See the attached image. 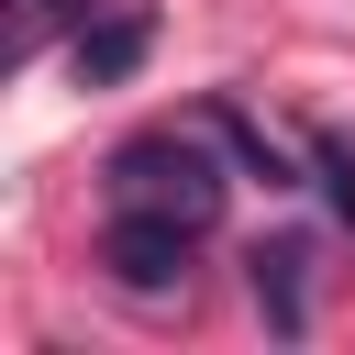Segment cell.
<instances>
[{"label": "cell", "instance_id": "cell-7", "mask_svg": "<svg viewBox=\"0 0 355 355\" xmlns=\"http://www.w3.org/2000/svg\"><path fill=\"white\" fill-rule=\"evenodd\" d=\"M311 166H322V200H333V222L355 233V144H344V133H311Z\"/></svg>", "mask_w": 355, "mask_h": 355}, {"label": "cell", "instance_id": "cell-3", "mask_svg": "<svg viewBox=\"0 0 355 355\" xmlns=\"http://www.w3.org/2000/svg\"><path fill=\"white\" fill-rule=\"evenodd\" d=\"M255 311H266V333H277V344H300V333H311V244H300V233L255 244Z\"/></svg>", "mask_w": 355, "mask_h": 355}, {"label": "cell", "instance_id": "cell-1", "mask_svg": "<svg viewBox=\"0 0 355 355\" xmlns=\"http://www.w3.org/2000/svg\"><path fill=\"white\" fill-rule=\"evenodd\" d=\"M222 133L200 122V133H133L122 155H111V211H166V222H189V233H211L222 222V155H211Z\"/></svg>", "mask_w": 355, "mask_h": 355}, {"label": "cell", "instance_id": "cell-2", "mask_svg": "<svg viewBox=\"0 0 355 355\" xmlns=\"http://www.w3.org/2000/svg\"><path fill=\"white\" fill-rule=\"evenodd\" d=\"M189 222H166V211H111L100 222V266L122 277V288H178L189 277Z\"/></svg>", "mask_w": 355, "mask_h": 355}, {"label": "cell", "instance_id": "cell-5", "mask_svg": "<svg viewBox=\"0 0 355 355\" xmlns=\"http://www.w3.org/2000/svg\"><path fill=\"white\" fill-rule=\"evenodd\" d=\"M200 122H211V133H222V144H233V166H255V178H266V189H288V155H277V144H266V133H255V122H244V111H233V100H211V111H200Z\"/></svg>", "mask_w": 355, "mask_h": 355}, {"label": "cell", "instance_id": "cell-6", "mask_svg": "<svg viewBox=\"0 0 355 355\" xmlns=\"http://www.w3.org/2000/svg\"><path fill=\"white\" fill-rule=\"evenodd\" d=\"M89 11H100V0H11L0 55H11V67H22V55H44V33H55V22H89Z\"/></svg>", "mask_w": 355, "mask_h": 355}, {"label": "cell", "instance_id": "cell-4", "mask_svg": "<svg viewBox=\"0 0 355 355\" xmlns=\"http://www.w3.org/2000/svg\"><path fill=\"white\" fill-rule=\"evenodd\" d=\"M144 55H155V22L144 11H89L78 22V89H122Z\"/></svg>", "mask_w": 355, "mask_h": 355}]
</instances>
